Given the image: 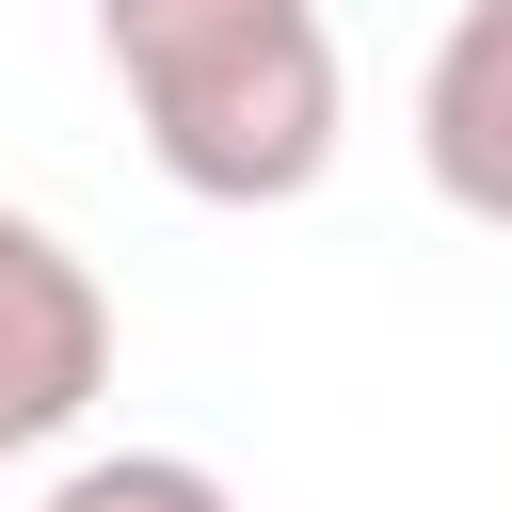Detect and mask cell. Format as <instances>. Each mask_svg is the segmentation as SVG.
<instances>
[{
  "mask_svg": "<svg viewBox=\"0 0 512 512\" xmlns=\"http://www.w3.org/2000/svg\"><path fill=\"white\" fill-rule=\"evenodd\" d=\"M96 64L192 208H304L336 176L352 80L320 0H96Z\"/></svg>",
  "mask_w": 512,
  "mask_h": 512,
  "instance_id": "1",
  "label": "cell"
},
{
  "mask_svg": "<svg viewBox=\"0 0 512 512\" xmlns=\"http://www.w3.org/2000/svg\"><path fill=\"white\" fill-rule=\"evenodd\" d=\"M96 384H112V288H96V256L64 224L0 208V464L64 448L96 416Z\"/></svg>",
  "mask_w": 512,
  "mask_h": 512,
  "instance_id": "2",
  "label": "cell"
},
{
  "mask_svg": "<svg viewBox=\"0 0 512 512\" xmlns=\"http://www.w3.org/2000/svg\"><path fill=\"white\" fill-rule=\"evenodd\" d=\"M416 176L464 224H512V0H464L416 64Z\"/></svg>",
  "mask_w": 512,
  "mask_h": 512,
  "instance_id": "3",
  "label": "cell"
},
{
  "mask_svg": "<svg viewBox=\"0 0 512 512\" xmlns=\"http://www.w3.org/2000/svg\"><path fill=\"white\" fill-rule=\"evenodd\" d=\"M48 512H240L192 448H80L64 480H48Z\"/></svg>",
  "mask_w": 512,
  "mask_h": 512,
  "instance_id": "4",
  "label": "cell"
}]
</instances>
